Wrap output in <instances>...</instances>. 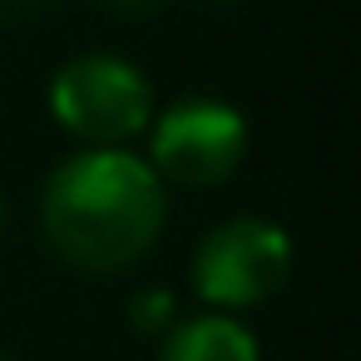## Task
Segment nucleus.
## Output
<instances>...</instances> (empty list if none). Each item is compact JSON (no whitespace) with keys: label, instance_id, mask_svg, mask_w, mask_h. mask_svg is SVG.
<instances>
[{"label":"nucleus","instance_id":"2","mask_svg":"<svg viewBox=\"0 0 361 361\" xmlns=\"http://www.w3.org/2000/svg\"><path fill=\"white\" fill-rule=\"evenodd\" d=\"M50 114L70 139H80V149H129V139H139L159 109L134 60L85 50L55 70Z\"/></svg>","mask_w":361,"mask_h":361},{"label":"nucleus","instance_id":"6","mask_svg":"<svg viewBox=\"0 0 361 361\" xmlns=\"http://www.w3.org/2000/svg\"><path fill=\"white\" fill-rule=\"evenodd\" d=\"M129 322H134L144 336H164V331L173 326V297H169L164 287H149V292H139V297H134V312H129Z\"/></svg>","mask_w":361,"mask_h":361},{"label":"nucleus","instance_id":"3","mask_svg":"<svg viewBox=\"0 0 361 361\" xmlns=\"http://www.w3.org/2000/svg\"><path fill=\"white\" fill-rule=\"evenodd\" d=\"M287 277H292V238L282 223L257 218V213H238L208 228L188 267L198 302L228 317L272 302L287 287Z\"/></svg>","mask_w":361,"mask_h":361},{"label":"nucleus","instance_id":"8","mask_svg":"<svg viewBox=\"0 0 361 361\" xmlns=\"http://www.w3.org/2000/svg\"><path fill=\"white\" fill-rule=\"evenodd\" d=\"M0 361H6V356H0Z\"/></svg>","mask_w":361,"mask_h":361},{"label":"nucleus","instance_id":"5","mask_svg":"<svg viewBox=\"0 0 361 361\" xmlns=\"http://www.w3.org/2000/svg\"><path fill=\"white\" fill-rule=\"evenodd\" d=\"M159 361H262V351L238 317L193 312L159 336Z\"/></svg>","mask_w":361,"mask_h":361},{"label":"nucleus","instance_id":"7","mask_svg":"<svg viewBox=\"0 0 361 361\" xmlns=\"http://www.w3.org/2000/svg\"><path fill=\"white\" fill-rule=\"evenodd\" d=\"M0 228H6V213H0Z\"/></svg>","mask_w":361,"mask_h":361},{"label":"nucleus","instance_id":"1","mask_svg":"<svg viewBox=\"0 0 361 361\" xmlns=\"http://www.w3.org/2000/svg\"><path fill=\"white\" fill-rule=\"evenodd\" d=\"M164 223L169 193L144 154L129 149H80L40 193V233L50 252L85 277H114L144 262Z\"/></svg>","mask_w":361,"mask_h":361},{"label":"nucleus","instance_id":"4","mask_svg":"<svg viewBox=\"0 0 361 361\" xmlns=\"http://www.w3.org/2000/svg\"><path fill=\"white\" fill-rule=\"evenodd\" d=\"M149 154L144 164L169 188H218L247 159V119L238 104L213 94L173 99L164 114L149 119Z\"/></svg>","mask_w":361,"mask_h":361}]
</instances>
